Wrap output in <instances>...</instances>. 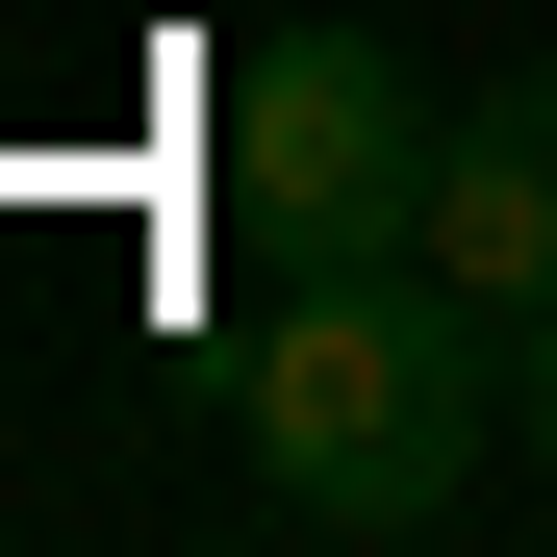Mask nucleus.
I'll return each instance as SVG.
<instances>
[{"label": "nucleus", "mask_w": 557, "mask_h": 557, "mask_svg": "<svg viewBox=\"0 0 557 557\" xmlns=\"http://www.w3.org/2000/svg\"><path fill=\"white\" fill-rule=\"evenodd\" d=\"M228 456H253V507H305V532H456L482 456H507V330L456 305L431 253L305 278V305L228 355Z\"/></svg>", "instance_id": "obj_1"}, {"label": "nucleus", "mask_w": 557, "mask_h": 557, "mask_svg": "<svg viewBox=\"0 0 557 557\" xmlns=\"http://www.w3.org/2000/svg\"><path fill=\"white\" fill-rule=\"evenodd\" d=\"M431 152H456V102H431L381 26H278V51L228 76V228H253L278 278L431 253Z\"/></svg>", "instance_id": "obj_2"}, {"label": "nucleus", "mask_w": 557, "mask_h": 557, "mask_svg": "<svg viewBox=\"0 0 557 557\" xmlns=\"http://www.w3.org/2000/svg\"><path fill=\"white\" fill-rule=\"evenodd\" d=\"M431 278H456L482 330H532V305H557V51L456 102V152H431Z\"/></svg>", "instance_id": "obj_3"}, {"label": "nucleus", "mask_w": 557, "mask_h": 557, "mask_svg": "<svg viewBox=\"0 0 557 557\" xmlns=\"http://www.w3.org/2000/svg\"><path fill=\"white\" fill-rule=\"evenodd\" d=\"M507 456H532V482H557V305L507 330Z\"/></svg>", "instance_id": "obj_4"}]
</instances>
